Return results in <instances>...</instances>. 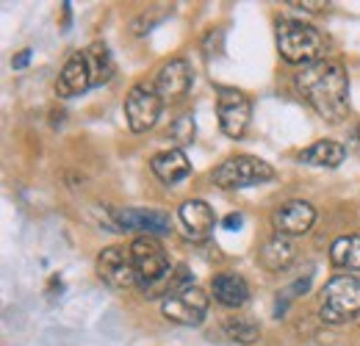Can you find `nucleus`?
I'll return each mask as SVG.
<instances>
[{"label": "nucleus", "mask_w": 360, "mask_h": 346, "mask_svg": "<svg viewBox=\"0 0 360 346\" xmlns=\"http://www.w3.org/2000/svg\"><path fill=\"white\" fill-rule=\"evenodd\" d=\"M294 86L302 94V100L314 108L316 114L338 125L347 120L349 111V75L338 61H319L311 67H302L294 78Z\"/></svg>", "instance_id": "obj_1"}, {"label": "nucleus", "mask_w": 360, "mask_h": 346, "mask_svg": "<svg viewBox=\"0 0 360 346\" xmlns=\"http://www.w3.org/2000/svg\"><path fill=\"white\" fill-rule=\"evenodd\" d=\"M277 50L288 64L297 67H311L324 61L327 56V39L308 23L297 20H283L277 25Z\"/></svg>", "instance_id": "obj_2"}, {"label": "nucleus", "mask_w": 360, "mask_h": 346, "mask_svg": "<svg viewBox=\"0 0 360 346\" xmlns=\"http://www.w3.org/2000/svg\"><path fill=\"white\" fill-rule=\"evenodd\" d=\"M360 313V277L338 274L321 291L319 319L324 324H347Z\"/></svg>", "instance_id": "obj_3"}, {"label": "nucleus", "mask_w": 360, "mask_h": 346, "mask_svg": "<svg viewBox=\"0 0 360 346\" xmlns=\"http://www.w3.org/2000/svg\"><path fill=\"white\" fill-rule=\"evenodd\" d=\"M277 172L269 161L255 158V155H236L227 158L214 169V183L219 188H247V186H261L274 180Z\"/></svg>", "instance_id": "obj_4"}, {"label": "nucleus", "mask_w": 360, "mask_h": 346, "mask_svg": "<svg viewBox=\"0 0 360 346\" xmlns=\"http://www.w3.org/2000/svg\"><path fill=\"white\" fill-rule=\"evenodd\" d=\"M208 294L197 286H183L178 291L167 294L164 302H161V313L175 321V324H183V327H197L205 321V313H208Z\"/></svg>", "instance_id": "obj_5"}, {"label": "nucleus", "mask_w": 360, "mask_h": 346, "mask_svg": "<svg viewBox=\"0 0 360 346\" xmlns=\"http://www.w3.org/2000/svg\"><path fill=\"white\" fill-rule=\"evenodd\" d=\"M161 108H164V100H161L158 89L150 84H136L125 94V120L134 133H147L153 128L161 117Z\"/></svg>", "instance_id": "obj_6"}, {"label": "nucleus", "mask_w": 360, "mask_h": 346, "mask_svg": "<svg viewBox=\"0 0 360 346\" xmlns=\"http://www.w3.org/2000/svg\"><path fill=\"white\" fill-rule=\"evenodd\" d=\"M217 114H219V128L227 139H241L250 128L252 117V103L244 91L230 86H219L217 94Z\"/></svg>", "instance_id": "obj_7"}, {"label": "nucleus", "mask_w": 360, "mask_h": 346, "mask_svg": "<svg viewBox=\"0 0 360 346\" xmlns=\"http://www.w3.org/2000/svg\"><path fill=\"white\" fill-rule=\"evenodd\" d=\"M97 274H100V280L105 286H111L117 291H125V288L139 283L134 255L125 247H105L97 255Z\"/></svg>", "instance_id": "obj_8"}, {"label": "nucleus", "mask_w": 360, "mask_h": 346, "mask_svg": "<svg viewBox=\"0 0 360 346\" xmlns=\"http://www.w3.org/2000/svg\"><path fill=\"white\" fill-rule=\"evenodd\" d=\"M111 230L117 233H141V236H155V233H169V217L161 211L150 208H111Z\"/></svg>", "instance_id": "obj_9"}, {"label": "nucleus", "mask_w": 360, "mask_h": 346, "mask_svg": "<svg viewBox=\"0 0 360 346\" xmlns=\"http://www.w3.org/2000/svg\"><path fill=\"white\" fill-rule=\"evenodd\" d=\"M316 222V208L305 200H288L283 203L280 208H274L271 214V224H274V233L280 236H305Z\"/></svg>", "instance_id": "obj_10"}, {"label": "nucleus", "mask_w": 360, "mask_h": 346, "mask_svg": "<svg viewBox=\"0 0 360 346\" xmlns=\"http://www.w3.org/2000/svg\"><path fill=\"white\" fill-rule=\"evenodd\" d=\"M191 81H194V75H191L188 61L186 58H172V61H167L158 70L155 89H158V94H161L164 103H175V100H180L191 89Z\"/></svg>", "instance_id": "obj_11"}, {"label": "nucleus", "mask_w": 360, "mask_h": 346, "mask_svg": "<svg viewBox=\"0 0 360 346\" xmlns=\"http://www.w3.org/2000/svg\"><path fill=\"white\" fill-rule=\"evenodd\" d=\"M178 217L186 227V233H188V238H194V241L208 238L217 227V214L205 200H186L180 205Z\"/></svg>", "instance_id": "obj_12"}, {"label": "nucleus", "mask_w": 360, "mask_h": 346, "mask_svg": "<svg viewBox=\"0 0 360 346\" xmlns=\"http://www.w3.org/2000/svg\"><path fill=\"white\" fill-rule=\"evenodd\" d=\"M89 86H91L89 61H86L84 53H75V56L64 64V70H61V75H58V81H56V94H58V97H75V94H84Z\"/></svg>", "instance_id": "obj_13"}, {"label": "nucleus", "mask_w": 360, "mask_h": 346, "mask_svg": "<svg viewBox=\"0 0 360 346\" xmlns=\"http://www.w3.org/2000/svg\"><path fill=\"white\" fill-rule=\"evenodd\" d=\"M297 258V244H294V238L291 236H280V233H274L269 241L261 247V266L266 269V271H283V269H288L291 263Z\"/></svg>", "instance_id": "obj_14"}, {"label": "nucleus", "mask_w": 360, "mask_h": 346, "mask_svg": "<svg viewBox=\"0 0 360 346\" xmlns=\"http://www.w3.org/2000/svg\"><path fill=\"white\" fill-rule=\"evenodd\" d=\"M150 169L155 172L158 180H164V183H180L183 177H188V174H191V161L186 158V153H183V150L172 147V150H164V153L153 155Z\"/></svg>", "instance_id": "obj_15"}, {"label": "nucleus", "mask_w": 360, "mask_h": 346, "mask_svg": "<svg viewBox=\"0 0 360 346\" xmlns=\"http://www.w3.org/2000/svg\"><path fill=\"white\" fill-rule=\"evenodd\" d=\"M211 291H214V300L219 305H225V307H241V305L250 300V286H247V280H244L241 274H236V271H222V274H217Z\"/></svg>", "instance_id": "obj_16"}, {"label": "nucleus", "mask_w": 360, "mask_h": 346, "mask_svg": "<svg viewBox=\"0 0 360 346\" xmlns=\"http://www.w3.org/2000/svg\"><path fill=\"white\" fill-rule=\"evenodd\" d=\"M305 164L311 167H324V169H335L347 161V147L338 141H316L308 150H302L300 155Z\"/></svg>", "instance_id": "obj_17"}, {"label": "nucleus", "mask_w": 360, "mask_h": 346, "mask_svg": "<svg viewBox=\"0 0 360 346\" xmlns=\"http://www.w3.org/2000/svg\"><path fill=\"white\" fill-rule=\"evenodd\" d=\"M330 263L335 269L360 271V236H341L330 247Z\"/></svg>", "instance_id": "obj_18"}, {"label": "nucleus", "mask_w": 360, "mask_h": 346, "mask_svg": "<svg viewBox=\"0 0 360 346\" xmlns=\"http://www.w3.org/2000/svg\"><path fill=\"white\" fill-rule=\"evenodd\" d=\"M222 333H225V338H230V341L247 344V346L255 344L261 338V327L252 319H247V316H227L225 321H222Z\"/></svg>", "instance_id": "obj_19"}, {"label": "nucleus", "mask_w": 360, "mask_h": 346, "mask_svg": "<svg viewBox=\"0 0 360 346\" xmlns=\"http://www.w3.org/2000/svg\"><path fill=\"white\" fill-rule=\"evenodd\" d=\"M86 61H89L91 70V84H105L111 75H114V61H111V53L103 42L89 44V50L84 53Z\"/></svg>", "instance_id": "obj_20"}, {"label": "nucleus", "mask_w": 360, "mask_h": 346, "mask_svg": "<svg viewBox=\"0 0 360 346\" xmlns=\"http://www.w3.org/2000/svg\"><path fill=\"white\" fill-rule=\"evenodd\" d=\"M167 136H169V139L178 144V150H183L186 144H191V141H194V117H191V114H183V117H178V120L169 125Z\"/></svg>", "instance_id": "obj_21"}, {"label": "nucleus", "mask_w": 360, "mask_h": 346, "mask_svg": "<svg viewBox=\"0 0 360 346\" xmlns=\"http://www.w3.org/2000/svg\"><path fill=\"white\" fill-rule=\"evenodd\" d=\"M28 61H31V47H25V50H20L14 58H11V64H14V70H22V67H28Z\"/></svg>", "instance_id": "obj_22"}, {"label": "nucleus", "mask_w": 360, "mask_h": 346, "mask_svg": "<svg viewBox=\"0 0 360 346\" xmlns=\"http://www.w3.org/2000/svg\"><path fill=\"white\" fill-rule=\"evenodd\" d=\"M291 6L305 8V11H324V8H327V3H311V0H297V3H291Z\"/></svg>", "instance_id": "obj_23"}, {"label": "nucleus", "mask_w": 360, "mask_h": 346, "mask_svg": "<svg viewBox=\"0 0 360 346\" xmlns=\"http://www.w3.org/2000/svg\"><path fill=\"white\" fill-rule=\"evenodd\" d=\"M244 219H241V214H230V217L225 219V227L227 230H238V224H241Z\"/></svg>", "instance_id": "obj_24"}, {"label": "nucleus", "mask_w": 360, "mask_h": 346, "mask_svg": "<svg viewBox=\"0 0 360 346\" xmlns=\"http://www.w3.org/2000/svg\"><path fill=\"white\" fill-rule=\"evenodd\" d=\"M358 141H360V128H358Z\"/></svg>", "instance_id": "obj_25"}]
</instances>
